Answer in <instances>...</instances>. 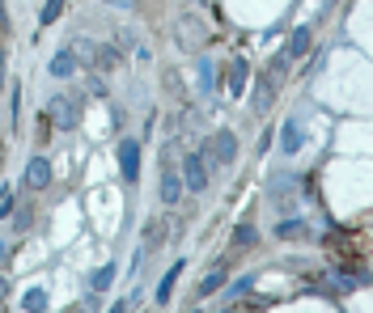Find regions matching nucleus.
Listing matches in <instances>:
<instances>
[{
  "instance_id": "1",
  "label": "nucleus",
  "mask_w": 373,
  "mask_h": 313,
  "mask_svg": "<svg viewBox=\"0 0 373 313\" xmlns=\"http://www.w3.org/2000/svg\"><path fill=\"white\" fill-rule=\"evenodd\" d=\"M200 157H204L208 165H221V170H225V165H234V161H238V136H234V131H217V136L204 144V153H200Z\"/></svg>"
},
{
  "instance_id": "2",
  "label": "nucleus",
  "mask_w": 373,
  "mask_h": 313,
  "mask_svg": "<svg viewBox=\"0 0 373 313\" xmlns=\"http://www.w3.org/2000/svg\"><path fill=\"white\" fill-rule=\"evenodd\" d=\"M47 110L55 114V127H59V131H72V127L81 123V98H76V93H55V102H51Z\"/></svg>"
},
{
  "instance_id": "3",
  "label": "nucleus",
  "mask_w": 373,
  "mask_h": 313,
  "mask_svg": "<svg viewBox=\"0 0 373 313\" xmlns=\"http://www.w3.org/2000/svg\"><path fill=\"white\" fill-rule=\"evenodd\" d=\"M119 170H123V182H136L140 178V140H119Z\"/></svg>"
},
{
  "instance_id": "4",
  "label": "nucleus",
  "mask_w": 373,
  "mask_h": 313,
  "mask_svg": "<svg viewBox=\"0 0 373 313\" xmlns=\"http://www.w3.org/2000/svg\"><path fill=\"white\" fill-rule=\"evenodd\" d=\"M183 187H187L191 195H200V191L208 187V170H204V157H200V153L183 157Z\"/></svg>"
},
{
  "instance_id": "5",
  "label": "nucleus",
  "mask_w": 373,
  "mask_h": 313,
  "mask_svg": "<svg viewBox=\"0 0 373 313\" xmlns=\"http://www.w3.org/2000/svg\"><path fill=\"white\" fill-rule=\"evenodd\" d=\"M306 47H310V25H297V34L289 38V47L276 55V68H289L297 55H306Z\"/></svg>"
},
{
  "instance_id": "6",
  "label": "nucleus",
  "mask_w": 373,
  "mask_h": 313,
  "mask_svg": "<svg viewBox=\"0 0 373 313\" xmlns=\"http://www.w3.org/2000/svg\"><path fill=\"white\" fill-rule=\"evenodd\" d=\"M21 182H25L30 191H42V187L51 182V161H47V157H34V161L25 165V174H21Z\"/></svg>"
},
{
  "instance_id": "7",
  "label": "nucleus",
  "mask_w": 373,
  "mask_h": 313,
  "mask_svg": "<svg viewBox=\"0 0 373 313\" xmlns=\"http://www.w3.org/2000/svg\"><path fill=\"white\" fill-rule=\"evenodd\" d=\"M225 280H229V267H212V271L200 280L195 297H212V293H221V288H225Z\"/></svg>"
},
{
  "instance_id": "8",
  "label": "nucleus",
  "mask_w": 373,
  "mask_h": 313,
  "mask_svg": "<svg viewBox=\"0 0 373 313\" xmlns=\"http://www.w3.org/2000/svg\"><path fill=\"white\" fill-rule=\"evenodd\" d=\"M297 148H302V123H293V119H289V123L280 127V153H285V157H293Z\"/></svg>"
},
{
  "instance_id": "9",
  "label": "nucleus",
  "mask_w": 373,
  "mask_h": 313,
  "mask_svg": "<svg viewBox=\"0 0 373 313\" xmlns=\"http://www.w3.org/2000/svg\"><path fill=\"white\" fill-rule=\"evenodd\" d=\"M178 199H183V178H178L174 170H166V174H161V203L174 208Z\"/></svg>"
},
{
  "instance_id": "10",
  "label": "nucleus",
  "mask_w": 373,
  "mask_h": 313,
  "mask_svg": "<svg viewBox=\"0 0 373 313\" xmlns=\"http://www.w3.org/2000/svg\"><path fill=\"white\" fill-rule=\"evenodd\" d=\"M76 64H81V59H76L72 51H59L47 68H51V76H72V72H76Z\"/></svg>"
},
{
  "instance_id": "11",
  "label": "nucleus",
  "mask_w": 373,
  "mask_h": 313,
  "mask_svg": "<svg viewBox=\"0 0 373 313\" xmlns=\"http://www.w3.org/2000/svg\"><path fill=\"white\" fill-rule=\"evenodd\" d=\"M246 76H251V64H246V59H234V64H229V89L242 93V89H246Z\"/></svg>"
},
{
  "instance_id": "12",
  "label": "nucleus",
  "mask_w": 373,
  "mask_h": 313,
  "mask_svg": "<svg viewBox=\"0 0 373 313\" xmlns=\"http://www.w3.org/2000/svg\"><path fill=\"white\" fill-rule=\"evenodd\" d=\"M178 276H183V263H174V267L166 271V280L157 284V305H166V301H170V293H174V284H178Z\"/></svg>"
},
{
  "instance_id": "13",
  "label": "nucleus",
  "mask_w": 373,
  "mask_h": 313,
  "mask_svg": "<svg viewBox=\"0 0 373 313\" xmlns=\"http://www.w3.org/2000/svg\"><path fill=\"white\" fill-rule=\"evenodd\" d=\"M276 237H280V242H302V237H306V225H302V220H280V225H276Z\"/></svg>"
},
{
  "instance_id": "14",
  "label": "nucleus",
  "mask_w": 373,
  "mask_h": 313,
  "mask_svg": "<svg viewBox=\"0 0 373 313\" xmlns=\"http://www.w3.org/2000/svg\"><path fill=\"white\" fill-rule=\"evenodd\" d=\"M110 280H115V263L98 267V271H93V280H89V288H93V293H106V288H110Z\"/></svg>"
},
{
  "instance_id": "15",
  "label": "nucleus",
  "mask_w": 373,
  "mask_h": 313,
  "mask_svg": "<svg viewBox=\"0 0 373 313\" xmlns=\"http://www.w3.org/2000/svg\"><path fill=\"white\" fill-rule=\"evenodd\" d=\"M21 309H30V313H42V309H47V293H42V288H30V293L21 297Z\"/></svg>"
},
{
  "instance_id": "16",
  "label": "nucleus",
  "mask_w": 373,
  "mask_h": 313,
  "mask_svg": "<svg viewBox=\"0 0 373 313\" xmlns=\"http://www.w3.org/2000/svg\"><path fill=\"white\" fill-rule=\"evenodd\" d=\"M255 242H259V233H255V229H251V225H242V229H238V233H234V246H238V250H251V246H255Z\"/></svg>"
},
{
  "instance_id": "17",
  "label": "nucleus",
  "mask_w": 373,
  "mask_h": 313,
  "mask_svg": "<svg viewBox=\"0 0 373 313\" xmlns=\"http://www.w3.org/2000/svg\"><path fill=\"white\" fill-rule=\"evenodd\" d=\"M59 13H64V0H47V4H42V13H38V21H42V25H51Z\"/></svg>"
},
{
  "instance_id": "18",
  "label": "nucleus",
  "mask_w": 373,
  "mask_h": 313,
  "mask_svg": "<svg viewBox=\"0 0 373 313\" xmlns=\"http://www.w3.org/2000/svg\"><path fill=\"white\" fill-rule=\"evenodd\" d=\"M93 64H98V68H115V64H119V51H115V47H102Z\"/></svg>"
},
{
  "instance_id": "19",
  "label": "nucleus",
  "mask_w": 373,
  "mask_h": 313,
  "mask_svg": "<svg viewBox=\"0 0 373 313\" xmlns=\"http://www.w3.org/2000/svg\"><path fill=\"white\" fill-rule=\"evenodd\" d=\"M200 89L212 93V64H208V59H200Z\"/></svg>"
},
{
  "instance_id": "20",
  "label": "nucleus",
  "mask_w": 373,
  "mask_h": 313,
  "mask_svg": "<svg viewBox=\"0 0 373 313\" xmlns=\"http://www.w3.org/2000/svg\"><path fill=\"white\" fill-rule=\"evenodd\" d=\"M255 288V276H242L238 284H229V297H242V293H251Z\"/></svg>"
},
{
  "instance_id": "21",
  "label": "nucleus",
  "mask_w": 373,
  "mask_h": 313,
  "mask_svg": "<svg viewBox=\"0 0 373 313\" xmlns=\"http://www.w3.org/2000/svg\"><path fill=\"white\" fill-rule=\"evenodd\" d=\"M0 216H13V187H0Z\"/></svg>"
},
{
  "instance_id": "22",
  "label": "nucleus",
  "mask_w": 373,
  "mask_h": 313,
  "mask_svg": "<svg viewBox=\"0 0 373 313\" xmlns=\"http://www.w3.org/2000/svg\"><path fill=\"white\" fill-rule=\"evenodd\" d=\"M0 30H8V13H4V0H0Z\"/></svg>"
},
{
  "instance_id": "23",
  "label": "nucleus",
  "mask_w": 373,
  "mask_h": 313,
  "mask_svg": "<svg viewBox=\"0 0 373 313\" xmlns=\"http://www.w3.org/2000/svg\"><path fill=\"white\" fill-rule=\"evenodd\" d=\"M0 93H4V51H0Z\"/></svg>"
},
{
  "instance_id": "24",
  "label": "nucleus",
  "mask_w": 373,
  "mask_h": 313,
  "mask_svg": "<svg viewBox=\"0 0 373 313\" xmlns=\"http://www.w3.org/2000/svg\"><path fill=\"white\" fill-rule=\"evenodd\" d=\"M4 297H8V280H0V301H4Z\"/></svg>"
},
{
  "instance_id": "25",
  "label": "nucleus",
  "mask_w": 373,
  "mask_h": 313,
  "mask_svg": "<svg viewBox=\"0 0 373 313\" xmlns=\"http://www.w3.org/2000/svg\"><path fill=\"white\" fill-rule=\"evenodd\" d=\"M4 254H8V246H4V242H0V263H4Z\"/></svg>"
},
{
  "instance_id": "26",
  "label": "nucleus",
  "mask_w": 373,
  "mask_h": 313,
  "mask_svg": "<svg viewBox=\"0 0 373 313\" xmlns=\"http://www.w3.org/2000/svg\"><path fill=\"white\" fill-rule=\"evenodd\" d=\"M0 165H4V148H0Z\"/></svg>"
}]
</instances>
